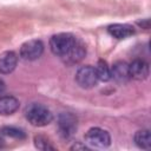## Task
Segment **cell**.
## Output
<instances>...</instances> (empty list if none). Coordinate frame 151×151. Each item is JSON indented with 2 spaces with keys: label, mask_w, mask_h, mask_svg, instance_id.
Here are the masks:
<instances>
[{
  "label": "cell",
  "mask_w": 151,
  "mask_h": 151,
  "mask_svg": "<svg viewBox=\"0 0 151 151\" xmlns=\"http://www.w3.org/2000/svg\"><path fill=\"white\" fill-rule=\"evenodd\" d=\"M34 145L38 150L41 151H50V150H54V146L51 144V142L44 137V136H35L34 137Z\"/></svg>",
  "instance_id": "obj_15"
},
{
  "label": "cell",
  "mask_w": 151,
  "mask_h": 151,
  "mask_svg": "<svg viewBox=\"0 0 151 151\" xmlns=\"http://www.w3.org/2000/svg\"><path fill=\"white\" fill-rule=\"evenodd\" d=\"M134 144L143 150H149L151 147V134L149 130H139L133 137Z\"/></svg>",
  "instance_id": "obj_12"
},
{
  "label": "cell",
  "mask_w": 151,
  "mask_h": 151,
  "mask_svg": "<svg viewBox=\"0 0 151 151\" xmlns=\"http://www.w3.org/2000/svg\"><path fill=\"white\" fill-rule=\"evenodd\" d=\"M5 90H6V85H5L4 80L0 79V94H2V93L5 92Z\"/></svg>",
  "instance_id": "obj_18"
},
{
  "label": "cell",
  "mask_w": 151,
  "mask_h": 151,
  "mask_svg": "<svg viewBox=\"0 0 151 151\" xmlns=\"http://www.w3.org/2000/svg\"><path fill=\"white\" fill-rule=\"evenodd\" d=\"M85 140L92 147L98 149L109 147L111 144V137L109 132L100 127H91L85 134Z\"/></svg>",
  "instance_id": "obj_4"
},
{
  "label": "cell",
  "mask_w": 151,
  "mask_h": 151,
  "mask_svg": "<svg viewBox=\"0 0 151 151\" xmlns=\"http://www.w3.org/2000/svg\"><path fill=\"white\" fill-rule=\"evenodd\" d=\"M1 133L2 136H7L11 138H15V139H24L26 137V133L24 132V130L15 127V126H4L1 129Z\"/></svg>",
  "instance_id": "obj_14"
},
{
  "label": "cell",
  "mask_w": 151,
  "mask_h": 151,
  "mask_svg": "<svg viewBox=\"0 0 151 151\" xmlns=\"http://www.w3.org/2000/svg\"><path fill=\"white\" fill-rule=\"evenodd\" d=\"M129 72L131 79L145 80L149 77L150 67L144 59H134L131 64H129Z\"/></svg>",
  "instance_id": "obj_7"
},
{
  "label": "cell",
  "mask_w": 151,
  "mask_h": 151,
  "mask_svg": "<svg viewBox=\"0 0 151 151\" xmlns=\"http://www.w3.org/2000/svg\"><path fill=\"white\" fill-rule=\"evenodd\" d=\"M57 126L64 138H71L78 130V118L71 112H61L58 116Z\"/></svg>",
  "instance_id": "obj_3"
},
{
  "label": "cell",
  "mask_w": 151,
  "mask_h": 151,
  "mask_svg": "<svg viewBox=\"0 0 151 151\" xmlns=\"http://www.w3.org/2000/svg\"><path fill=\"white\" fill-rule=\"evenodd\" d=\"M19 100L13 96H2L0 97V114L9 116L13 114L19 109Z\"/></svg>",
  "instance_id": "obj_11"
},
{
  "label": "cell",
  "mask_w": 151,
  "mask_h": 151,
  "mask_svg": "<svg viewBox=\"0 0 151 151\" xmlns=\"http://www.w3.org/2000/svg\"><path fill=\"white\" fill-rule=\"evenodd\" d=\"M107 32L116 39H126L134 34V28L127 24H113L107 27Z\"/></svg>",
  "instance_id": "obj_9"
},
{
  "label": "cell",
  "mask_w": 151,
  "mask_h": 151,
  "mask_svg": "<svg viewBox=\"0 0 151 151\" xmlns=\"http://www.w3.org/2000/svg\"><path fill=\"white\" fill-rule=\"evenodd\" d=\"M25 118L28 123L37 127H42L48 125L53 120V114L47 106L40 103H31L28 104L25 110Z\"/></svg>",
  "instance_id": "obj_2"
},
{
  "label": "cell",
  "mask_w": 151,
  "mask_h": 151,
  "mask_svg": "<svg viewBox=\"0 0 151 151\" xmlns=\"http://www.w3.org/2000/svg\"><path fill=\"white\" fill-rule=\"evenodd\" d=\"M4 145H5V140H4L2 133L0 132V149H1V147H4Z\"/></svg>",
  "instance_id": "obj_19"
},
{
  "label": "cell",
  "mask_w": 151,
  "mask_h": 151,
  "mask_svg": "<svg viewBox=\"0 0 151 151\" xmlns=\"http://www.w3.org/2000/svg\"><path fill=\"white\" fill-rule=\"evenodd\" d=\"M98 80L100 81H109L110 79H112L111 77V67L107 65V63L105 60H99L97 63V65L94 66Z\"/></svg>",
  "instance_id": "obj_13"
},
{
  "label": "cell",
  "mask_w": 151,
  "mask_h": 151,
  "mask_svg": "<svg viewBox=\"0 0 151 151\" xmlns=\"http://www.w3.org/2000/svg\"><path fill=\"white\" fill-rule=\"evenodd\" d=\"M138 25L147 29L149 28V19H145V21H138Z\"/></svg>",
  "instance_id": "obj_17"
},
{
  "label": "cell",
  "mask_w": 151,
  "mask_h": 151,
  "mask_svg": "<svg viewBox=\"0 0 151 151\" xmlns=\"http://www.w3.org/2000/svg\"><path fill=\"white\" fill-rule=\"evenodd\" d=\"M18 64V55L13 51H5L0 53V73L8 74L14 71Z\"/></svg>",
  "instance_id": "obj_8"
},
{
  "label": "cell",
  "mask_w": 151,
  "mask_h": 151,
  "mask_svg": "<svg viewBox=\"0 0 151 151\" xmlns=\"http://www.w3.org/2000/svg\"><path fill=\"white\" fill-rule=\"evenodd\" d=\"M111 77L118 83H125L131 79L129 72V64L125 61H117L111 67Z\"/></svg>",
  "instance_id": "obj_10"
},
{
  "label": "cell",
  "mask_w": 151,
  "mask_h": 151,
  "mask_svg": "<svg viewBox=\"0 0 151 151\" xmlns=\"http://www.w3.org/2000/svg\"><path fill=\"white\" fill-rule=\"evenodd\" d=\"M79 149H81V150H87L88 147H87L86 145H81L80 143H77V144H74L73 146H71V150H79Z\"/></svg>",
  "instance_id": "obj_16"
},
{
  "label": "cell",
  "mask_w": 151,
  "mask_h": 151,
  "mask_svg": "<svg viewBox=\"0 0 151 151\" xmlns=\"http://www.w3.org/2000/svg\"><path fill=\"white\" fill-rule=\"evenodd\" d=\"M76 81L81 88L88 90V88L94 87L99 80H98V77H97L94 67L91 66V65H86V66H81L77 71Z\"/></svg>",
  "instance_id": "obj_6"
},
{
  "label": "cell",
  "mask_w": 151,
  "mask_h": 151,
  "mask_svg": "<svg viewBox=\"0 0 151 151\" xmlns=\"http://www.w3.org/2000/svg\"><path fill=\"white\" fill-rule=\"evenodd\" d=\"M50 48L65 64L73 65L80 63L86 55L84 42L71 33H58L51 37Z\"/></svg>",
  "instance_id": "obj_1"
},
{
  "label": "cell",
  "mask_w": 151,
  "mask_h": 151,
  "mask_svg": "<svg viewBox=\"0 0 151 151\" xmlns=\"http://www.w3.org/2000/svg\"><path fill=\"white\" fill-rule=\"evenodd\" d=\"M44 44L39 39H32L24 42L20 47V58L25 61H34L41 57Z\"/></svg>",
  "instance_id": "obj_5"
}]
</instances>
